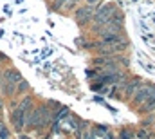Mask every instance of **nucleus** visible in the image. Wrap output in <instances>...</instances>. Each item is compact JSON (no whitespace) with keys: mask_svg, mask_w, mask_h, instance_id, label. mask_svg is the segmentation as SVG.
<instances>
[{"mask_svg":"<svg viewBox=\"0 0 155 139\" xmlns=\"http://www.w3.org/2000/svg\"><path fill=\"white\" fill-rule=\"evenodd\" d=\"M90 2H96V0H90Z\"/></svg>","mask_w":155,"mask_h":139,"instance_id":"obj_5","label":"nucleus"},{"mask_svg":"<svg viewBox=\"0 0 155 139\" xmlns=\"http://www.w3.org/2000/svg\"><path fill=\"white\" fill-rule=\"evenodd\" d=\"M114 15H116V7H114L112 4L101 7V9L96 13V16H94V25H96L97 29H101L103 25H107V24L114 18Z\"/></svg>","mask_w":155,"mask_h":139,"instance_id":"obj_1","label":"nucleus"},{"mask_svg":"<svg viewBox=\"0 0 155 139\" xmlns=\"http://www.w3.org/2000/svg\"><path fill=\"white\" fill-rule=\"evenodd\" d=\"M155 100V87H150V85H143L137 94H135V103H150Z\"/></svg>","mask_w":155,"mask_h":139,"instance_id":"obj_2","label":"nucleus"},{"mask_svg":"<svg viewBox=\"0 0 155 139\" xmlns=\"http://www.w3.org/2000/svg\"><path fill=\"white\" fill-rule=\"evenodd\" d=\"M4 78H5V81H9V83H13V85H20V81L24 80L22 74L15 69H7L4 72Z\"/></svg>","mask_w":155,"mask_h":139,"instance_id":"obj_4","label":"nucleus"},{"mask_svg":"<svg viewBox=\"0 0 155 139\" xmlns=\"http://www.w3.org/2000/svg\"><path fill=\"white\" fill-rule=\"evenodd\" d=\"M76 20L79 22H88L92 20V5H83L76 11Z\"/></svg>","mask_w":155,"mask_h":139,"instance_id":"obj_3","label":"nucleus"}]
</instances>
